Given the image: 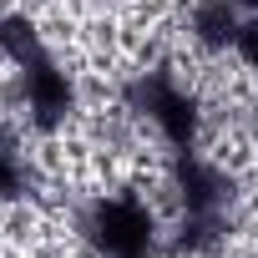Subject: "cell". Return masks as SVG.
Instances as JSON below:
<instances>
[{
    "label": "cell",
    "instance_id": "6da1fadb",
    "mask_svg": "<svg viewBox=\"0 0 258 258\" xmlns=\"http://www.w3.org/2000/svg\"><path fill=\"white\" fill-rule=\"evenodd\" d=\"M81 233L106 258H147L157 248V213L137 192H101L81 213Z\"/></svg>",
    "mask_w": 258,
    "mask_h": 258
},
{
    "label": "cell",
    "instance_id": "7a4b0ae2",
    "mask_svg": "<svg viewBox=\"0 0 258 258\" xmlns=\"http://www.w3.org/2000/svg\"><path fill=\"white\" fill-rule=\"evenodd\" d=\"M126 101H132V111L172 147V157L198 147L203 111H198V96H192L172 71H142L132 86H126Z\"/></svg>",
    "mask_w": 258,
    "mask_h": 258
},
{
    "label": "cell",
    "instance_id": "3957f363",
    "mask_svg": "<svg viewBox=\"0 0 258 258\" xmlns=\"http://www.w3.org/2000/svg\"><path fill=\"white\" fill-rule=\"evenodd\" d=\"M238 26H243V11L233 0H192V11H187V36L203 51H233Z\"/></svg>",
    "mask_w": 258,
    "mask_h": 258
},
{
    "label": "cell",
    "instance_id": "277c9868",
    "mask_svg": "<svg viewBox=\"0 0 258 258\" xmlns=\"http://www.w3.org/2000/svg\"><path fill=\"white\" fill-rule=\"evenodd\" d=\"M26 198V162L0 142V203H21Z\"/></svg>",
    "mask_w": 258,
    "mask_h": 258
},
{
    "label": "cell",
    "instance_id": "5b68a950",
    "mask_svg": "<svg viewBox=\"0 0 258 258\" xmlns=\"http://www.w3.org/2000/svg\"><path fill=\"white\" fill-rule=\"evenodd\" d=\"M233 56L258 76V11L243 16V26H238V36H233Z\"/></svg>",
    "mask_w": 258,
    "mask_h": 258
},
{
    "label": "cell",
    "instance_id": "8992f818",
    "mask_svg": "<svg viewBox=\"0 0 258 258\" xmlns=\"http://www.w3.org/2000/svg\"><path fill=\"white\" fill-rule=\"evenodd\" d=\"M233 6H238V11L248 16V11H258V0H233Z\"/></svg>",
    "mask_w": 258,
    "mask_h": 258
},
{
    "label": "cell",
    "instance_id": "52a82bcc",
    "mask_svg": "<svg viewBox=\"0 0 258 258\" xmlns=\"http://www.w3.org/2000/svg\"><path fill=\"white\" fill-rule=\"evenodd\" d=\"M147 258H152V253H147Z\"/></svg>",
    "mask_w": 258,
    "mask_h": 258
}]
</instances>
